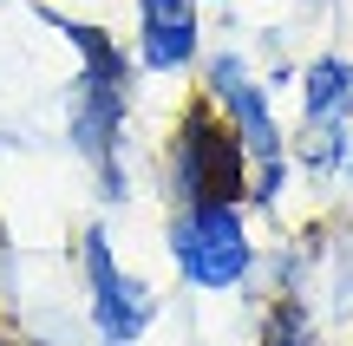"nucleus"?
<instances>
[{
  "instance_id": "5",
  "label": "nucleus",
  "mask_w": 353,
  "mask_h": 346,
  "mask_svg": "<svg viewBox=\"0 0 353 346\" xmlns=\"http://www.w3.org/2000/svg\"><path fill=\"white\" fill-rule=\"evenodd\" d=\"M203 46L196 0H138V59L151 72H176Z\"/></svg>"
},
{
  "instance_id": "3",
  "label": "nucleus",
  "mask_w": 353,
  "mask_h": 346,
  "mask_svg": "<svg viewBox=\"0 0 353 346\" xmlns=\"http://www.w3.org/2000/svg\"><path fill=\"white\" fill-rule=\"evenodd\" d=\"M210 98L223 105V118L236 125L242 151H249V196L255 203H275V190L288 183V164H281V125L268 111V91L249 85L242 59H216L210 65Z\"/></svg>"
},
{
  "instance_id": "1",
  "label": "nucleus",
  "mask_w": 353,
  "mask_h": 346,
  "mask_svg": "<svg viewBox=\"0 0 353 346\" xmlns=\"http://www.w3.org/2000/svg\"><path fill=\"white\" fill-rule=\"evenodd\" d=\"M170 183L183 203H236L249 190V151H242L236 125L223 118V105L203 98L183 111L176 125V151H170Z\"/></svg>"
},
{
  "instance_id": "6",
  "label": "nucleus",
  "mask_w": 353,
  "mask_h": 346,
  "mask_svg": "<svg viewBox=\"0 0 353 346\" xmlns=\"http://www.w3.org/2000/svg\"><path fill=\"white\" fill-rule=\"evenodd\" d=\"M301 111H307V125H341L353 111V59H314L307 65Z\"/></svg>"
},
{
  "instance_id": "4",
  "label": "nucleus",
  "mask_w": 353,
  "mask_h": 346,
  "mask_svg": "<svg viewBox=\"0 0 353 346\" xmlns=\"http://www.w3.org/2000/svg\"><path fill=\"white\" fill-rule=\"evenodd\" d=\"M85 274H92V321H99V334L112 346H131L144 327H151V288L131 281V274H118L112 242H105L99 229L85 235Z\"/></svg>"
},
{
  "instance_id": "2",
  "label": "nucleus",
  "mask_w": 353,
  "mask_h": 346,
  "mask_svg": "<svg viewBox=\"0 0 353 346\" xmlns=\"http://www.w3.org/2000/svg\"><path fill=\"white\" fill-rule=\"evenodd\" d=\"M170 261L190 288H210V294L242 288L255 268V242L242 229V209L236 203H183V216L170 222Z\"/></svg>"
}]
</instances>
